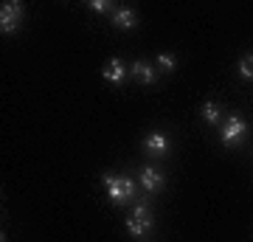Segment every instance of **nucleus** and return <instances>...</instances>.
<instances>
[{
  "instance_id": "1",
  "label": "nucleus",
  "mask_w": 253,
  "mask_h": 242,
  "mask_svg": "<svg viewBox=\"0 0 253 242\" xmlns=\"http://www.w3.org/2000/svg\"><path fill=\"white\" fill-rule=\"evenodd\" d=\"M104 186H107V197L113 206H124L135 197V183L129 178H116L113 172H104Z\"/></svg>"
},
{
  "instance_id": "2",
  "label": "nucleus",
  "mask_w": 253,
  "mask_h": 242,
  "mask_svg": "<svg viewBox=\"0 0 253 242\" xmlns=\"http://www.w3.org/2000/svg\"><path fill=\"white\" fill-rule=\"evenodd\" d=\"M248 135V124H245L242 116H228L225 124H222V144L225 146H236Z\"/></svg>"
},
{
  "instance_id": "3",
  "label": "nucleus",
  "mask_w": 253,
  "mask_h": 242,
  "mask_svg": "<svg viewBox=\"0 0 253 242\" xmlns=\"http://www.w3.org/2000/svg\"><path fill=\"white\" fill-rule=\"evenodd\" d=\"M144 146H146V152L155 155V158H163V155H169V149H172V144H169V138L163 133H149Z\"/></svg>"
},
{
  "instance_id": "4",
  "label": "nucleus",
  "mask_w": 253,
  "mask_h": 242,
  "mask_svg": "<svg viewBox=\"0 0 253 242\" xmlns=\"http://www.w3.org/2000/svg\"><path fill=\"white\" fill-rule=\"evenodd\" d=\"M163 180H166L163 172L155 169V166H144V169H141V186H144V192H149V194L163 186Z\"/></svg>"
},
{
  "instance_id": "5",
  "label": "nucleus",
  "mask_w": 253,
  "mask_h": 242,
  "mask_svg": "<svg viewBox=\"0 0 253 242\" xmlns=\"http://www.w3.org/2000/svg\"><path fill=\"white\" fill-rule=\"evenodd\" d=\"M113 26L116 28H135L138 26V14L129 6H118L113 11Z\"/></svg>"
},
{
  "instance_id": "6",
  "label": "nucleus",
  "mask_w": 253,
  "mask_h": 242,
  "mask_svg": "<svg viewBox=\"0 0 253 242\" xmlns=\"http://www.w3.org/2000/svg\"><path fill=\"white\" fill-rule=\"evenodd\" d=\"M129 73H132L135 79H141L144 85H155V79H158V73H155V68H152L149 62H144V59H138V62H132Z\"/></svg>"
},
{
  "instance_id": "7",
  "label": "nucleus",
  "mask_w": 253,
  "mask_h": 242,
  "mask_svg": "<svg viewBox=\"0 0 253 242\" xmlns=\"http://www.w3.org/2000/svg\"><path fill=\"white\" fill-rule=\"evenodd\" d=\"M104 79L113 82V85H124L126 79V65L121 59H110L107 68H104Z\"/></svg>"
},
{
  "instance_id": "8",
  "label": "nucleus",
  "mask_w": 253,
  "mask_h": 242,
  "mask_svg": "<svg viewBox=\"0 0 253 242\" xmlns=\"http://www.w3.org/2000/svg\"><path fill=\"white\" fill-rule=\"evenodd\" d=\"M149 228H152V220H135V217L126 220V231L132 234V237H146Z\"/></svg>"
},
{
  "instance_id": "9",
  "label": "nucleus",
  "mask_w": 253,
  "mask_h": 242,
  "mask_svg": "<svg viewBox=\"0 0 253 242\" xmlns=\"http://www.w3.org/2000/svg\"><path fill=\"white\" fill-rule=\"evenodd\" d=\"M0 17H14V20H23V3L17 0H9L0 6Z\"/></svg>"
},
{
  "instance_id": "10",
  "label": "nucleus",
  "mask_w": 253,
  "mask_h": 242,
  "mask_svg": "<svg viewBox=\"0 0 253 242\" xmlns=\"http://www.w3.org/2000/svg\"><path fill=\"white\" fill-rule=\"evenodd\" d=\"M200 113H203V118H206L208 124H219V118H222V116H219V107L214 104V101H206Z\"/></svg>"
},
{
  "instance_id": "11",
  "label": "nucleus",
  "mask_w": 253,
  "mask_h": 242,
  "mask_svg": "<svg viewBox=\"0 0 253 242\" xmlns=\"http://www.w3.org/2000/svg\"><path fill=\"white\" fill-rule=\"evenodd\" d=\"M239 76L248 79V82L253 79V54H245L242 59H239Z\"/></svg>"
},
{
  "instance_id": "12",
  "label": "nucleus",
  "mask_w": 253,
  "mask_h": 242,
  "mask_svg": "<svg viewBox=\"0 0 253 242\" xmlns=\"http://www.w3.org/2000/svg\"><path fill=\"white\" fill-rule=\"evenodd\" d=\"M158 62H161L163 71H174V68H177V59H174V54H161V56H158Z\"/></svg>"
},
{
  "instance_id": "13",
  "label": "nucleus",
  "mask_w": 253,
  "mask_h": 242,
  "mask_svg": "<svg viewBox=\"0 0 253 242\" xmlns=\"http://www.w3.org/2000/svg\"><path fill=\"white\" fill-rule=\"evenodd\" d=\"M132 217H135V220H152V214H149V206H146V203H138V206L132 208Z\"/></svg>"
},
{
  "instance_id": "14",
  "label": "nucleus",
  "mask_w": 253,
  "mask_h": 242,
  "mask_svg": "<svg viewBox=\"0 0 253 242\" xmlns=\"http://www.w3.org/2000/svg\"><path fill=\"white\" fill-rule=\"evenodd\" d=\"M87 6H90L93 11H107V9H110V3H107V0H90Z\"/></svg>"
}]
</instances>
